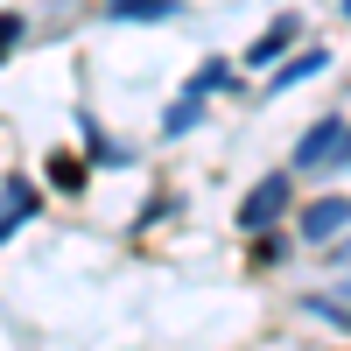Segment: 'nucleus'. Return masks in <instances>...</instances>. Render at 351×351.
<instances>
[{
    "mask_svg": "<svg viewBox=\"0 0 351 351\" xmlns=\"http://www.w3.org/2000/svg\"><path fill=\"white\" fill-rule=\"evenodd\" d=\"M295 162H302V169H337V162H351V127H337V120L309 127L302 148H295Z\"/></svg>",
    "mask_w": 351,
    "mask_h": 351,
    "instance_id": "obj_1",
    "label": "nucleus"
},
{
    "mask_svg": "<svg viewBox=\"0 0 351 351\" xmlns=\"http://www.w3.org/2000/svg\"><path fill=\"white\" fill-rule=\"evenodd\" d=\"M281 211H288V176H267V183H253V197L239 204V225L246 232H267Z\"/></svg>",
    "mask_w": 351,
    "mask_h": 351,
    "instance_id": "obj_2",
    "label": "nucleus"
},
{
    "mask_svg": "<svg viewBox=\"0 0 351 351\" xmlns=\"http://www.w3.org/2000/svg\"><path fill=\"white\" fill-rule=\"evenodd\" d=\"M344 225H351V197H316L309 211H302V239L324 246V239H337Z\"/></svg>",
    "mask_w": 351,
    "mask_h": 351,
    "instance_id": "obj_3",
    "label": "nucleus"
},
{
    "mask_svg": "<svg viewBox=\"0 0 351 351\" xmlns=\"http://www.w3.org/2000/svg\"><path fill=\"white\" fill-rule=\"evenodd\" d=\"M106 14L112 21H176L183 8L176 0H106Z\"/></svg>",
    "mask_w": 351,
    "mask_h": 351,
    "instance_id": "obj_4",
    "label": "nucleus"
},
{
    "mask_svg": "<svg viewBox=\"0 0 351 351\" xmlns=\"http://www.w3.org/2000/svg\"><path fill=\"white\" fill-rule=\"evenodd\" d=\"M330 64V49H302V56H288V64L267 77V92H288V84H302V77H316V71H324Z\"/></svg>",
    "mask_w": 351,
    "mask_h": 351,
    "instance_id": "obj_5",
    "label": "nucleus"
},
{
    "mask_svg": "<svg viewBox=\"0 0 351 351\" xmlns=\"http://www.w3.org/2000/svg\"><path fill=\"white\" fill-rule=\"evenodd\" d=\"M288 43H295V21H274V28H267V36H260V43L246 49V64H260V71H267V64H274V56H281Z\"/></svg>",
    "mask_w": 351,
    "mask_h": 351,
    "instance_id": "obj_6",
    "label": "nucleus"
},
{
    "mask_svg": "<svg viewBox=\"0 0 351 351\" xmlns=\"http://www.w3.org/2000/svg\"><path fill=\"white\" fill-rule=\"evenodd\" d=\"M28 211H36V190H28L21 176H14V183H8V204H0V239H8V232H14Z\"/></svg>",
    "mask_w": 351,
    "mask_h": 351,
    "instance_id": "obj_7",
    "label": "nucleus"
},
{
    "mask_svg": "<svg viewBox=\"0 0 351 351\" xmlns=\"http://www.w3.org/2000/svg\"><path fill=\"white\" fill-rule=\"evenodd\" d=\"M218 84H232V64H218V56H211V64L190 77V92H218Z\"/></svg>",
    "mask_w": 351,
    "mask_h": 351,
    "instance_id": "obj_8",
    "label": "nucleus"
},
{
    "mask_svg": "<svg viewBox=\"0 0 351 351\" xmlns=\"http://www.w3.org/2000/svg\"><path fill=\"white\" fill-rule=\"evenodd\" d=\"M190 120H197V99H183V106L169 112V134H190Z\"/></svg>",
    "mask_w": 351,
    "mask_h": 351,
    "instance_id": "obj_9",
    "label": "nucleus"
},
{
    "mask_svg": "<svg viewBox=\"0 0 351 351\" xmlns=\"http://www.w3.org/2000/svg\"><path fill=\"white\" fill-rule=\"evenodd\" d=\"M309 309H316V316H337V324H351V302H324V295H316Z\"/></svg>",
    "mask_w": 351,
    "mask_h": 351,
    "instance_id": "obj_10",
    "label": "nucleus"
},
{
    "mask_svg": "<svg viewBox=\"0 0 351 351\" xmlns=\"http://www.w3.org/2000/svg\"><path fill=\"white\" fill-rule=\"evenodd\" d=\"M324 302H351V281H344V288H337V295H324Z\"/></svg>",
    "mask_w": 351,
    "mask_h": 351,
    "instance_id": "obj_11",
    "label": "nucleus"
},
{
    "mask_svg": "<svg viewBox=\"0 0 351 351\" xmlns=\"http://www.w3.org/2000/svg\"><path fill=\"white\" fill-rule=\"evenodd\" d=\"M344 14H351V0H344Z\"/></svg>",
    "mask_w": 351,
    "mask_h": 351,
    "instance_id": "obj_12",
    "label": "nucleus"
}]
</instances>
